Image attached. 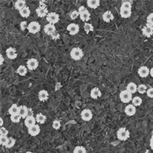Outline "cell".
<instances>
[{
  "label": "cell",
  "mask_w": 153,
  "mask_h": 153,
  "mask_svg": "<svg viewBox=\"0 0 153 153\" xmlns=\"http://www.w3.org/2000/svg\"><path fill=\"white\" fill-rule=\"evenodd\" d=\"M36 13H37V16L40 17H47L48 15V9H47V5H46V2L42 1V2H40V5L37 7V8L36 9Z\"/></svg>",
  "instance_id": "obj_1"
},
{
  "label": "cell",
  "mask_w": 153,
  "mask_h": 153,
  "mask_svg": "<svg viewBox=\"0 0 153 153\" xmlns=\"http://www.w3.org/2000/svg\"><path fill=\"white\" fill-rule=\"evenodd\" d=\"M70 56L75 61L81 60L84 56L83 51L79 47H74L70 52Z\"/></svg>",
  "instance_id": "obj_2"
},
{
  "label": "cell",
  "mask_w": 153,
  "mask_h": 153,
  "mask_svg": "<svg viewBox=\"0 0 153 153\" xmlns=\"http://www.w3.org/2000/svg\"><path fill=\"white\" fill-rule=\"evenodd\" d=\"M116 136H117V138H118L120 140L125 141V140H127L129 138L130 132L128 129H126V128L122 127V128H120V129L117 131Z\"/></svg>",
  "instance_id": "obj_3"
},
{
  "label": "cell",
  "mask_w": 153,
  "mask_h": 153,
  "mask_svg": "<svg viewBox=\"0 0 153 153\" xmlns=\"http://www.w3.org/2000/svg\"><path fill=\"white\" fill-rule=\"evenodd\" d=\"M78 11L79 12V17L82 21L87 22L90 19V13L84 6H81Z\"/></svg>",
  "instance_id": "obj_4"
},
{
  "label": "cell",
  "mask_w": 153,
  "mask_h": 153,
  "mask_svg": "<svg viewBox=\"0 0 153 153\" xmlns=\"http://www.w3.org/2000/svg\"><path fill=\"white\" fill-rule=\"evenodd\" d=\"M120 99L121 102L123 103H128L129 102L132 101V94L127 90H124L120 92Z\"/></svg>",
  "instance_id": "obj_5"
},
{
  "label": "cell",
  "mask_w": 153,
  "mask_h": 153,
  "mask_svg": "<svg viewBox=\"0 0 153 153\" xmlns=\"http://www.w3.org/2000/svg\"><path fill=\"white\" fill-rule=\"evenodd\" d=\"M41 25L38 22L33 21L31 22L29 24V27H28V30L30 33L31 34H36L37 32L41 31Z\"/></svg>",
  "instance_id": "obj_6"
},
{
  "label": "cell",
  "mask_w": 153,
  "mask_h": 153,
  "mask_svg": "<svg viewBox=\"0 0 153 153\" xmlns=\"http://www.w3.org/2000/svg\"><path fill=\"white\" fill-rule=\"evenodd\" d=\"M59 19H60L59 15L55 12H49L47 17V20L49 22V23L53 24V25L58 23Z\"/></svg>",
  "instance_id": "obj_7"
},
{
  "label": "cell",
  "mask_w": 153,
  "mask_h": 153,
  "mask_svg": "<svg viewBox=\"0 0 153 153\" xmlns=\"http://www.w3.org/2000/svg\"><path fill=\"white\" fill-rule=\"evenodd\" d=\"M81 117L84 121H90L93 118V113L90 109H84L81 113Z\"/></svg>",
  "instance_id": "obj_8"
},
{
  "label": "cell",
  "mask_w": 153,
  "mask_h": 153,
  "mask_svg": "<svg viewBox=\"0 0 153 153\" xmlns=\"http://www.w3.org/2000/svg\"><path fill=\"white\" fill-rule=\"evenodd\" d=\"M26 64H27V68L29 70H35L38 67L39 62L36 58H31L27 61Z\"/></svg>",
  "instance_id": "obj_9"
},
{
  "label": "cell",
  "mask_w": 153,
  "mask_h": 153,
  "mask_svg": "<svg viewBox=\"0 0 153 153\" xmlns=\"http://www.w3.org/2000/svg\"><path fill=\"white\" fill-rule=\"evenodd\" d=\"M67 30L71 35H76L79 31V26L76 23H71L67 25Z\"/></svg>",
  "instance_id": "obj_10"
},
{
  "label": "cell",
  "mask_w": 153,
  "mask_h": 153,
  "mask_svg": "<svg viewBox=\"0 0 153 153\" xmlns=\"http://www.w3.org/2000/svg\"><path fill=\"white\" fill-rule=\"evenodd\" d=\"M142 33L146 37H150L153 35V26L146 24L142 29Z\"/></svg>",
  "instance_id": "obj_11"
},
{
  "label": "cell",
  "mask_w": 153,
  "mask_h": 153,
  "mask_svg": "<svg viewBox=\"0 0 153 153\" xmlns=\"http://www.w3.org/2000/svg\"><path fill=\"white\" fill-rule=\"evenodd\" d=\"M6 55L11 60H14L17 58V53L14 48L9 47L6 49Z\"/></svg>",
  "instance_id": "obj_12"
},
{
  "label": "cell",
  "mask_w": 153,
  "mask_h": 153,
  "mask_svg": "<svg viewBox=\"0 0 153 153\" xmlns=\"http://www.w3.org/2000/svg\"><path fill=\"white\" fill-rule=\"evenodd\" d=\"M28 132H29V134H30L31 136H37L40 134V132H41V128H40V126L39 125L36 124L35 126H31L30 128H28Z\"/></svg>",
  "instance_id": "obj_13"
},
{
  "label": "cell",
  "mask_w": 153,
  "mask_h": 153,
  "mask_svg": "<svg viewBox=\"0 0 153 153\" xmlns=\"http://www.w3.org/2000/svg\"><path fill=\"white\" fill-rule=\"evenodd\" d=\"M138 75L142 78H146L150 74V70L146 66H142L138 70Z\"/></svg>",
  "instance_id": "obj_14"
},
{
  "label": "cell",
  "mask_w": 153,
  "mask_h": 153,
  "mask_svg": "<svg viewBox=\"0 0 153 153\" xmlns=\"http://www.w3.org/2000/svg\"><path fill=\"white\" fill-rule=\"evenodd\" d=\"M125 113L127 116H134L136 114V107L133 105H128L125 108Z\"/></svg>",
  "instance_id": "obj_15"
},
{
  "label": "cell",
  "mask_w": 153,
  "mask_h": 153,
  "mask_svg": "<svg viewBox=\"0 0 153 153\" xmlns=\"http://www.w3.org/2000/svg\"><path fill=\"white\" fill-rule=\"evenodd\" d=\"M36 118L35 116H27L25 119V125L28 128L36 125Z\"/></svg>",
  "instance_id": "obj_16"
},
{
  "label": "cell",
  "mask_w": 153,
  "mask_h": 153,
  "mask_svg": "<svg viewBox=\"0 0 153 153\" xmlns=\"http://www.w3.org/2000/svg\"><path fill=\"white\" fill-rule=\"evenodd\" d=\"M43 30H44L45 33L50 36L55 31H56V28H55V25H53V24L48 23L45 25Z\"/></svg>",
  "instance_id": "obj_17"
},
{
  "label": "cell",
  "mask_w": 153,
  "mask_h": 153,
  "mask_svg": "<svg viewBox=\"0 0 153 153\" xmlns=\"http://www.w3.org/2000/svg\"><path fill=\"white\" fill-rule=\"evenodd\" d=\"M28 112H29V108L25 105H21L19 108V114H18L21 116L23 119H25L28 116Z\"/></svg>",
  "instance_id": "obj_18"
},
{
  "label": "cell",
  "mask_w": 153,
  "mask_h": 153,
  "mask_svg": "<svg viewBox=\"0 0 153 153\" xmlns=\"http://www.w3.org/2000/svg\"><path fill=\"white\" fill-rule=\"evenodd\" d=\"M114 14H112V12L110 11H105L104 14H102V19L106 23H109V22L112 21L114 19Z\"/></svg>",
  "instance_id": "obj_19"
},
{
  "label": "cell",
  "mask_w": 153,
  "mask_h": 153,
  "mask_svg": "<svg viewBox=\"0 0 153 153\" xmlns=\"http://www.w3.org/2000/svg\"><path fill=\"white\" fill-rule=\"evenodd\" d=\"M102 96V92L98 87H94L90 91V96L92 99H96Z\"/></svg>",
  "instance_id": "obj_20"
},
{
  "label": "cell",
  "mask_w": 153,
  "mask_h": 153,
  "mask_svg": "<svg viewBox=\"0 0 153 153\" xmlns=\"http://www.w3.org/2000/svg\"><path fill=\"white\" fill-rule=\"evenodd\" d=\"M38 99L41 102H45L49 99V93L46 90H41L38 93Z\"/></svg>",
  "instance_id": "obj_21"
},
{
  "label": "cell",
  "mask_w": 153,
  "mask_h": 153,
  "mask_svg": "<svg viewBox=\"0 0 153 153\" xmlns=\"http://www.w3.org/2000/svg\"><path fill=\"white\" fill-rule=\"evenodd\" d=\"M87 5L90 8L96 9L100 5V1L99 0H88L87 2Z\"/></svg>",
  "instance_id": "obj_22"
},
{
  "label": "cell",
  "mask_w": 153,
  "mask_h": 153,
  "mask_svg": "<svg viewBox=\"0 0 153 153\" xmlns=\"http://www.w3.org/2000/svg\"><path fill=\"white\" fill-rule=\"evenodd\" d=\"M120 16H121L122 18H126H126L130 17L131 15H132V10L125 9V8H120Z\"/></svg>",
  "instance_id": "obj_23"
},
{
  "label": "cell",
  "mask_w": 153,
  "mask_h": 153,
  "mask_svg": "<svg viewBox=\"0 0 153 153\" xmlns=\"http://www.w3.org/2000/svg\"><path fill=\"white\" fill-rule=\"evenodd\" d=\"M19 106H18L17 104H13L10 107V108L8 109V113L11 116H13V115L18 114H19Z\"/></svg>",
  "instance_id": "obj_24"
},
{
  "label": "cell",
  "mask_w": 153,
  "mask_h": 153,
  "mask_svg": "<svg viewBox=\"0 0 153 153\" xmlns=\"http://www.w3.org/2000/svg\"><path fill=\"white\" fill-rule=\"evenodd\" d=\"M14 7H15L16 9L18 10L19 11L20 10L26 7V2L24 0H18L14 3Z\"/></svg>",
  "instance_id": "obj_25"
},
{
  "label": "cell",
  "mask_w": 153,
  "mask_h": 153,
  "mask_svg": "<svg viewBox=\"0 0 153 153\" xmlns=\"http://www.w3.org/2000/svg\"><path fill=\"white\" fill-rule=\"evenodd\" d=\"M126 90L128 91H129L130 93L133 94V93H135L137 91H138V86L136 84H134V82H131L127 85L126 87Z\"/></svg>",
  "instance_id": "obj_26"
},
{
  "label": "cell",
  "mask_w": 153,
  "mask_h": 153,
  "mask_svg": "<svg viewBox=\"0 0 153 153\" xmlns=\"http://www.w3.org/2000/svg\"><path fill=\"white\" fill-rule=\"evenodd\" d=\"M35 118H36V121L40 124H43L47 121V116H45L44 114H41V113L37 114Z\"/></svg>",
  "instance_id": "obj_27"
},
{
  "label": "cell",
  "mask_w": 153,
  "mask_h": 153,
  "mask_svg": "<svg viewBox=\"0 0 153 153\" xmlns=\"http://www.w3.org/2000/svg\"><path fill=\"white\" fill-rule=\"evenodd\" d=\"M19 14L23 17H29L30 14H31V11H30L29 7L26 6V7H25V8L19 11Z\"/></svg>",
  "instance_id": "obj_28"
},
{
  "label": "cell",
  "mask_w": 153,
  "mask_h": 153,
  "mask_svg": "<svg viewBox=\"0 0 153 153\" xmlns=\"http://www.w3.org/2000/svg\"><path fill=\"white\" fill-rule=\"evenodd\" d=\"M27 68H26V67L23 66V65H20V66L17 68V73L19 74V76H25V75L27 74Z\"/></svg>",
  "instance_id": "obj_29"
},
{
  "label": "cell",
  "mask_w": 153,
  "mask_h": 153,
  "mask_svg": "<svg viewBox=\"0 0 153 153\" xmlns=\"http://www.w3.org/2000/svg\"><path fill=\"white\" fill-rule=\"evenodd\" d=\"M132 105H134L135 107H138V106H140V105H141L142 104V99L140 98V97L139 96H135L134 97L133 99H132Z\"/></svg>",
  "instance_id": "obj_30"
},
{
  "label": "cell",
  "mask_w": 153,
  "mask_h": 153,
  "mask_svg": "<svg viewBox=\"0 0 153 153\" xmlns=\"http://www.w3.org/2000/svg\"><path fill=\"white\" fill-rule=\"evenodd\" d=\"M147 87L144 84H140L138 86V92L140 94H144V93L147 92Z\"/></svg>",
  "instance_id": "obj_31"
},
{
  "label": "cell",
  "mask_w": 153,
  "mask_h": 153,
  "mask_svg": "<svg viewBox=\"0 0 153 153\" xmlns=\"http://www.w3.org/2000/svg\"><path fill=\"white\" fill-rule=\"evenodd\" d=\"M84 29L87 34H89L90 31H93L94 30V28H93V25L92 24H90L88 23H85L84 25Z\"/></svg>",
  "instance_id": "obj_32"
},
{
  "label": "cell",
  "mask_w": 153,
  "mask_h": 153,
  "mask_svg": "<svg viewBox=\"0 0 153 153\" xmlns=\"http://www.w3.org/2000/svg\"><path fill=\"white\" fill-rule=\"evenodd\" d=\"M73 153H87V150L82 146H78L74 149Z\"/></svg>",
  "instance_id": "obj_33"
},
{
  "label": "cell",
  "mask_w": 153,
  "mask_h": 153,
  "mask_svg": "<svg viewBox=\"0 0 153 153\" xmlns=\"http://www.w3.org/2000/svg\"><path fill=\"white\" fill-rule=\"evenodd\" d=\"M15 144H16V140L13 138H8V143H7V144H6L5 146V147L8 148V149H11V148H12L14 145H15Z\"/></svg>",
  "instance_id": "obj_34"
},
{
  "label": "cell",
  "mask_w": 153,
  "mask_h": 153,
  "mask_svg": "<svg viewBox=\"0 0 153 153\" xmlns=\"http://www.w3.org/2000/svg\"><path fill=\"white\" fill-rule=\"evenodd\" d=\"M132 2H130V1H124V2H122L120 8H125V9L132 10Z\"/></svg>",
  "instance_id": "obj_35"
},
{
  "label": "cell",
  "mask_w": 153,
  "mask_h": 153,
  "mask_svg": "<svg viewBox=\"0 0 153 153\" xmlns=\"http://www.w3.org/2000/svg\"><path fill=\"white\" fill-rule=\"evenodd\" d=\"M21 116H19V114H15L13 115V116H11V122H14V123H17L20 121L21 120Z\"/></svg>",
  "instance_id": "obj_36"
},
{
  "label": "cell",
  "mask_w": 153,
  "mask_h": 153,
  "mask_svg": "<svg viewBox=\"0 0 153 153\" xmlns=\"http://www.w3.org/2000/svg\"><path fill=\"white\" fill-rule=\"evenodd\" d=\"M8 138L7 136H0V143H1V145L3 146H5L7 143L8 141Z\"/></svg>",
  "instance_id": "obj_37"
},
{
  "label": "cell",
  "mask_w": 153,
  "mask_h": 153,
  "mask_svg": "<svg viewBox=\"0 0 153 153\" xmlns=\"http://www.w3.org/2000/svg\"><path fill=\"white\" fill-rule=\"evenodd\" d=\"M78 17H79V12H78V11H76V10L71 12V14H70V18H71L73 20L76 19Z\"/></svg>",
  "instance_id": "obj_38"
},
{
  "label": "cell",
  "mask_w": 153,
  "mask_h": 153,
  "mask_svg": "<svg viewBox=\"0 0 153 153\" xmlns=\"http://www.w3.org/2000/svg\"><path fill=\"white\" fill-rule=\"evenodd\" d=\"M61 122L59 121V120H55L53 121V127L54 129H59V128H61Z\"/></svg>",
  "instance_id": "obj_39"
},
{
  "label": "cell",
  "mask_w": 153,
  "mask_h": 153,
  "mask_svg": "<svg viewBox=\"0 0 153 153\" xmlns=\"http://www.w3.org/2000/svg\"><path fill=\"white\" fill-rule=\"evenodd\" d=\"M146 22H147V24L153 26V13H151L148 15L146 18Z\"/></svg>",
  "instance_id": "obj_40"
},
{
  "label": "cell",
  "mask_w": 153,
  "mask_h": 153,
  "mask_svg": "<svg viewBox=\"0 0 153 153\" xmlns=\"http://www.w3.org/2000/svg\"><path fill=\"white\" fill-rule=\"evenodd\" d=\"M8 134V131L4 127H1L0 128V135L1 136H7Z\"/></svg>",
  "instance_id": "obj_41"
},
{
  "label": "cell",
  "mask_w": 153,
  "mask_h": 153,
  "mask_svg": "<svg viewBox=\"0 0 153 153\" xmlns=\"http://www.w3.org/2000/svg\"><path fill=\"white\" fill-rule=\"evenodd\" d=\"M29 27V25H28L27 22L26 21H23L21 22V23H20V29H21L22 31H24L25 29H27Z\"/></svg>",
  "instance_id": "obj_42"
},
{
  "label": "cell",
  "mask_w": 153,
  "mask_h": 153,
  "mask_svg": "<svg viewBox=\"0 0 153 153\" xmlns=\"http://www.w3.org/2000/svg\"><path fill=\"white\" fill-rule=\"evenodd\" d=\"M50 36L53 40H58V39L60 37V35H59V34H58V32L57 31H55Z\"/></svg>",
  "instance_id": "obj_43"
},
{
  "label": "cell",
  "mask_w": 153,
  "mask_h": 153,
  "mask_svg": "<svg viewBox=\"0 0 153 153\" xmlns=\"http://www.w3.org/2000/svg\"><path fill=\"white\" fill-rule=\"evenodd\" d=\"M146 94H147L148 97H149V98H153V87H150L147 90Z\"/></svg>",
  "instance_id": "obj_44"
},
{
  "label": "cell",
  "mask_w": 153,
  "mask_h": 153,
  "mask_svg": "<svg viewBox=\"0 0 153 153\" xmlns=\"http://www.w3.org/2000/svg\"><path fill=\"white\" fill-rule=\"evenodd\" d=\"M34 112L33 110L31 108H29V112H28V116H33Z\"/></svg>",
  "instance_id": "obj_45"
},
{
  "label": "cell",
  "mask_w": 153,
  "mask_h": 153,
  "mask_svg": "<svg viewBox=\"0 0 153 153\" xmlns=\"http://www.w3.org/2000/svg\"><path fill=\"white\" fill-rule=\"evenodd\" d=\"M0 57H1V63H0V64H1V65H2V64H3V62H4V58L2 56V55H1Z\"/></svg>",
  "instance_id": "obj_46"
},
{
  "label": "cell",
  "mask_w": 153,
  "mask_h": 153,
  "mask_svg": "<svg viewBox=\"0 0 153 153\" xmlns=\"http://www.w3.org/2000/svg\"><path fill=\"white\" fill-rule=\"evenodd\" d=\"M150 147H151L152 149H153V140H150Z\"/></svg>",
  "instance_id": "obj_47"
},
{
  "label": "cell",
  "mask_w": 153,
  "mask_h": 153,
  "mask_svg": "<svg viewBox=\"0 0 153 153\" xmlns=\"http://www.w3.org/2000/svg\"><path fill=\"white\" fill-rule=\"evenodd\" d=\"M0 122H1V124H0V126H1V127H3V119L0 118Z\"/></svg>",
  "instance_id": "obj_48"
},
{
  "label": "cell",
  "mask_w": 153,
  "mask_h": 153,
  "mask_svg": "<svg viewBox=\"0 0 153 153\" xmlns=\"http://www.w3.org/2000/svg\"><path fill=\"white\" fill-rule=\"evenodd\" d=\"M149 75L153 78V67L152 68L151 70H150V74H149Z\"/></svg>",
  "instance_id": "obj_49"
},
{
  "label": "cell",
  "mask_w": 153,
  "mask_h": 153,
  "mask_svg": "<svg viewBox=\"0 0 153 153\" xmlns=\"http://www.w3.org/2000/svg\"><path fill=\"white\" fill-rule=\"evenodd\" d=\"M25 153H33V152H26Z\"/></svg>",
  "instance_id": "obj_50"
},
{
  "label": "cell",
  "mask_w": 153,
  "mask_h": 153,
  "mask_svg": "<svg viewBox=\"0 0 153 153\" xmlns=\"http://www.w3.org/2000/svg\"><path fill=\"white\" fill-rule=\"evenodd\" d=\"M150 140H153V134H152V138H151V139Z\"/></svg>",
  "instance_id": "obj_51"
}]
</instances>
